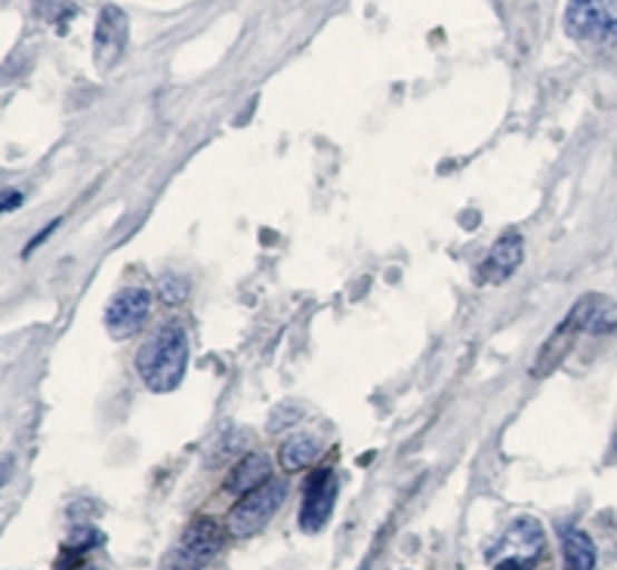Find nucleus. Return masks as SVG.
<instances>
[{"label": "nucleus", "mask_w": 617, "mask_h": 570, "mask_svg": "<svg viewBox=\"0 0 617 570\" xmlns=\"http://www.w3.org/2000/svg\"><path fill=\"white\" fill-rule=\"evenodd\" d=\"M188 367V336L179 324H164L136 352V371L151 392H174Z\"/></svg>", "instance_id": "obj_1"}, {"label": "nucleus", "mask_w": 617, "mask_h": 570, "mask_svg": "<svg viewBox=\"0 0 617 570\" xmlns=\"http://www.w3.org/2000/svg\"><path fill=\"white\" fill-rule=\"evenodd\" d=\"M226 531L214 518H195L186 531L179 533L167 556L161 558V570H204L223 552Z\"/></svg>", "instance_id": "obj_2"}, {"label": "nucleus", "mask_w": 617, "mask_h": 570, "mask_svg": "<svg viewBox=\"0 0 617 570\" xmlns=\"http://www.w3.org/2000/svg\"><path fill=\"white\" fill-rule=\"evenodd\" d=\"M543 552H547L543 524L537 518L522 515L503 531L500 543L491 552V561H494V570H528L543 558Z\"/></svg>", "instance_id": "obj_3"}, {"label": "nucleus", "mask_w": 617, "mask_h": 570, "mask_svg": "<svg viewBox=\"0 0 617 570\" xmlns=\"http://www.w3.org/2000/svg\"><path fill=\"white\" fill-rule=\"evenodd\" d=\"M565 31L587 47L617 43V0H571Z\"/></svg>", "instance_id": "obj_4"}, {"label": "nucleus", "mask_w": 617, "mask_h": 570, "mask_svg": "<svg viewBox=\"0 0 617 570\" xmlns=\"http://www.w3.org/2000/svg\"><path fill=\"white\" fill-rule=\"evenodd\" d=\"M284 497H287V484L275 481V478L268 484H263V488L244 493L242 500L235 503V509H232V515H228V533H235V537L259 533L275 518V512L282 509Z\"/></svg>", "instance_id": "obj_5"}, {"label": "nucleus", "mask_w": 617, "mask_h": 570, "mask_svg": "<svg viewBox=\"0 0 617 570\" xmlns=\"http://www.w3.org/2000/svg\"><path fill=\"white\" fill-rule=\"evenodd\" d=\"M151 315V293L148 287H124L106 308V327L115 340H127L146 327Z\"/></svg>", "instance_id": "obj_6"}, {"label": "nucleus", "mask_w": 617, "mask_h": 570, "mask_svg": "<svg viewBox=\"0 0 617 570\" xmlns=\"http://www.w3.org/2000/svg\"><path fill=\"white\" fill-rule=\"evenodd\" d=\"M336 493H340V481H336L334 469H319L308 478L306 491H303V509H300V528L306 533H319L331 521L336 505Z\"/></svg>", "instance_id": "obj_7"}, {"label": "nucleus", "mask_w": 617, "mask_h": 570, "mask_svg": "<svg viewBox=\"0 0 617 570\" xmlns=\"http://www.w3.org/2000/svg\"><path fill=\"white\" fill-rule=\"evenodd\" d=\"M525 259V240L522 235H516V232H507L503 238L497 240L494 247L488 250L482 263V281L484 284H503V281H510L519 266H522Z\"/></svg>", "instance_id": "obj_8"}, {"label": "nucleus", "mask_w": 617, "mask_h": 570, "mask_svg": "<svg viewBox=\"0 0 617 570\" xmlns=\"http://www.w3.org/2000/svg\"><path fill=\"white\" fill-rule=\"evenodd\" d=\"M127 47V16L118 7H106L96 22V66H115Z\"/></svg>", "instance_id": "obj_9"}, {"label": "nucleus", "mask_w": 617, "mask_h": 570, "mask_svg": "<svg viewBox=\"0 0 617 570\" xmlns=\"http://www.w3.org/2000/svg\"><path fill=\"white\" fill-rule=\"evenodd\" d=\"M568 318L575 321L580 333H608L617 327V308L608 296L590 293L568 312Z\"/></svg>", "instance_id": "obj_10"}, {"label": "nucleus", "mask_w": 617, "mask_h": 570, "mask_svg": "<svg viewBox=\"0 0 617 570\" xmlns=\"http://www.w3.org/2000/svg\"><path fill=\"white\" fill-rule=\"evenodd\" d=\"M268 481H272V460H268L266 453H244V456H238L235 469L228 472L226 491L244 497V493L268 484Z\"/></svg>", "instance_id": "obj_11"}, {"label": "nucleus", "mask_w": 617, "mask_h": 570, "mask_svg": "<svg viewBox=\"0 0 617 570\" xmlns=\"http://www.w3.org/2000/svg\"><path fill=\"white\" fill-rule=\"evenodd\" d=\"M577 333H580V327H577L575 321L565 318L562 324L556 327V333L550 336V343H547L543 348H540V352H537L535 367H531V376H547L552 367H559L565 355H568L571 343L577 340Z\"/></svg>", "instance_id": "obj_12"}, {"label": "nucleus", "mask_w": 617, "mask_h": 570, "mask_svg": "<svg viewBox=\"0 0 617 570\" xmlns=\"http://www.w3.org/2000/svg\"><path fill=\"white\" fill-rule=\"evenodd\" d=\"M324 444L315 435H308V432H300V435H291L282 444V451H278V460L287 472H294V469H306L312 465L319 456H322Z\"/></svg>", "instance_id": "obj_13"}, {"label": "nucleus", "mask_w": 617, "mask_h": 570, "mask_svg": "<svg viewBox=\"0 0 617 570\" xmlns=\"http://www.w3.org/2000/svg\"><path fill=\"white\" fill-rule=\"evenodd\" d=\"M562 552H565V568L568 570H592L596 568V546L584 531H571L562 533Z\"/></svg>", "instance_id": "obj_14"}, {"label": "nucleus", "mask_w": 617, "mask_h": 570, "mask_svg": "<svg viewBox=\"0 0 617 570\" xmlns=\"http://www.w3.org/2000/svg\"><path fill=\"white\" fill-rule=\"evenodd\" d=\"M99 543H102V531H96V528H75V531L68 533L62 552H66V556L75 552V556L81 558L84 552H90V549H96Z\"/></svg>", "instance_id": "obj_15"}, {"label": "nucleus", "mask_w": 617, "mask_h": 570, "mask_svg": "<svg viewBox=\"0 0 617 570\" xmlns=\"http://www.w3.org/2000/svg\"><path fill=\"white\" fill-rule=\"evenodd\" d=\"M158 291H161V299L167 305H183L188 299L192 287H188V281L183 275H164Z\"/></svg>", "instance_id": "obj_16"}, {"label": "nucleus", "mask_w": 617, "mask_h": 570, "mask_svg": "<svg viewBox=\"0 0 617 570\" xmlns=\"http://www.w3.org/2000/svg\"><path fill=\"white\" fill-rule=\"evenodd\" d=\"M22 200V195H16V191H7V200H3V213H10Z\"/></svg>", "instance_id": "obj_17"}, {"label": "nucleus", "mask_w": 617, "mask_h": 570, "mask_svg": "<svg viewBox=\"0 0 617 570\" xmlns=\"http://www.w3.org/2000/svg\"><path fill=\"white\" fill-rule=\"evenodd\" d=\"M71 570H96V568H90V564H75Z\"/></svg>", "instance_id": "obj_18"}]
</instances>
